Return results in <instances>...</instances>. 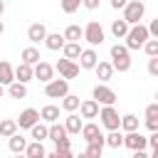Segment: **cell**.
<instances>
[{"label": "cell", "mask_w": 158, "mask_h": 158, "mask_svg": "<svg viewBox=\"0 0 158 158\" xmlns=\"http://www.w3.org/2000/svg\"><path fill=\"white\" fill-rule=\"evenodd\" d=\"M109 54H111V67H114V72H128L131 69V52L123 47V44H114L111 49H109Z\"/></svg>", "instance_id": "cell-1"}, {"label": "cell", "mask_w": 158, "mask_h": 158, "mask_svg": "<svg viewBox=\"0 0 158 158\" xmlns=\"http://www.w3.org/2000/svg\"><path fill=\"white\" fill-rule=\"evenodd\" d=\"M126 49L131 52V49H141L143 44H146V40H151L148 37V30H146V25H133V27H128V32H126Z\"/></svg>", "instance_id": "cell-2"}, {"label": "cell", "mask_w": 158, "mask_h": 158, "mask_svg": "<svg viewBox=\"0 0 158 158\" xmlns=\"http://www.w3.org/2000/svg\"><path fill=\"white\" fill-rule=\"evenodd\" d=\"M146 15V5L141 2V0H128L126 2V7H123V22L128 25V27H133V25H141V17Z\"/></svg>", "instance_id": "cell-3"}, {"label": "cell", "mask_w": 158, "mask_h": 158, "mask_svg": "<svg viewBox=\"0 0 158 158\" xmlns=\"http://www.w3.org/2000/svg\"><path fill=\"white\" fill-rule=\"evenodd\" d=\"M81 37L91 44V47H96V44H101L104 42V27L96 22V20H91V22H86V27H81Z\"/></svg>", "instance_id": "cell-4"}, {"label": "cell", "mask_w": 158, "mask_h": 158, "mask_svg": "<svg viewBox=\"0 0 158 158\" xmlns=\"http://www.w3.org/2000/svg\"><path fill=\"white\" fill-rule=\"evenodd\" d=\"M96 118H101V126H104L106 131H118L121 116H118V111H116L114 106H101V109H99V116H96Z\"/></svg>", "instance_id": "cell-5"}, {"label": "cell", "mask_w": 158, "mask_h": 158, "mask_svg": "<svg viewBox=\"0 0 158 158\" xmlns=\"http://www.w3.org/2000/svg\"><path fill=\"white\" fill-rule=\"evenodd\" d=\"M44 94L49 99H62V96L69 94V81L67 79H52V81L44 84Z\"/></svg>", "instance_id": "cell-6"}, {"label": "cell", "mask_w": 158, "mask_h": 158, "mask_svg": "<svg viewBox=\"0 0 158 158\" xmlns=\"http://www.w3.org/2000/svg\"><path fill=\"white\" fill-rule=\"evenodd\" d=\"M94 101L101 104V106H114L116 104V91L109 89L106 84H96L94 86Z\"/></svg>", "instance_id": "cell-7"}, {"label": "cell", "mask_w": 158, "mask_h": 158, "mask_svg": "<svg viewBox=\"0 0 158 158\" xmlns=\"http://www.w3.org/2000/svg\"><path fill=\"white\" fill-rule=\"evenodd\" d=\"M54 69L59 72V77L62 79H74V77H79V64L77 62H69V59H59L57 64H54Z\"/></svg>", "instance_id": "cell-8"}, {"label": "cell", "mask_w": 158, "mask_h": 158, "mask_svg": "<svg viewBox=\"0 0 158 158\" xmlns=\"http://www.w3.org/2000/svg\"><path fill=\"white\" fill-rule=\"evenodd\" d=\"M79 133L84 136L86 143H99V146H104V133H101V128H99L96 123H84Z\"/></svg>", "instance_id": "cell-9"}, {"label": "cell", "mask_w": 158, "mask_h": 158, "mask_svg": "<svg viewBox=\"0 0 158 158\" xmlns=\"http://www.w3.org/2000/svg\"><path fill=\"white\" fill-rule=\"evenodd\" d=\"M123 146L131 148V151H146V148H148L146 136H143L141 131H131V133H126V136H123Z\"/></svg>", "instance_id": "cell-10"}, {"label": "cell", "mask_w": 158, "mask_h": 158, "mask_svg": "<svg viewBox=\"0 0 158 158\" xmlns=\"http://www.w3.org/2000/svg\"><path fill=\"white\" fill-rule=\"evenodd\" d=\"M32 77H37L40 81H44V84H47V81H52V79H54V67H52V64H47L44 59H40V62L32 67Z\"/></svg>", "instance_id": "cell-11"}, {"label": "cell", "mask_w": 158, "mask_h": 158, "mask_svg": "<svg viewBox=\"0 0 158 158\" xmlns=\"http://www.w3.org/2000/svg\"><path fill=\"white\" fill-rule=\"evenodd\" d=\"M37 121H40V111L37 109H25V111H20V118L15 123H17V128H32Z\"/></svg>", "instance_id": "cell-12"}, {"label": "cell", "mask_w": 158, "mask_h": 158, "mask_svg": "<svg viewBox=\"0 0 158 158\" xmlns=\"http://www.w3.org/2000/svg\"><path fill=\"white\" fill-rule=\"evenodd\" d=\"M44 37H47V27H44L42 22H35V25H30V27H27V40H30L32 44L44 42Z\"/></svg>", "instance_id": "cell-13"}, {"label": "cell", "mask_w": 158, "mask_h": 158, "mask_svg": "<svg viewBox=\"0 0 158 158\" xmlns=\"http://www.w3.org/2000/svg\"><path fill=\"white\" fill-rule=\"evenodd\" d=\"M96 62H99V54L91 47L89 49H81V54H79V69H94Z\"/></svg>", "instance_id": "cell-14"}, {"label": "cell", "mask_w": 158, "mask_h": 158, "mask_svg": "<svg viewBox=\"0 0 158 158\" xmlns=\"http://www.w3.org/2000/svg\"><path fill=\"white\" fill-rule=\"evenodd\" d=\"M79 114H81V118H96L99 116V104L94 99H86V101L79 104Z\"/></svg>", "instance_id": "cell-15"}, {"label": "cell", "mask_w": 158, "mask_h": 158, "mask_svg": "<svg viewBox=\"0 0 158 158\" xmlns=\"http://www.w3.org/2000/svg\"><path fill=\"white\" fill-rule=\"evenodd\" d=\"M40 118L49 126V123H57V118H59V106H54V104H47V106H42V111H40Z\"/></svg>", "instance_id": "cell-16"}, {"label": "cell", "mask_w": 158, "mask_h": 158, "mask_svg": "<svg viewBox=\"0 0 158 158\" xmlns=\"http://www.w3.org/2000/svg\"><path fill=\"white\" fill-rule=\"evenodd\" d=\"M12 81H15V69H12L10 62L2 59V62H0V84H2V86H10Z\"/></svg>", "instance_id": "cell-17"}, {"label": "cell", "mask_w": 158, "mask_h": 158, "mask_svg": "<svg viewBox=\"0 0 158 158\" xmlns=\"http://www.w3.org/2000/svg\"><path fill=\"white\" fill-rule=\"evenodd\" d=\"M64 131L67 133H79L81 131V126H84V121H81V116H77V114H69L67 118H64Z\"/></svg>", "instance_id": "cell-18"}, {"label": "cell", "mask_w": 158, "mask_h": 158, "mask_svg": "<svg viewBox=\"0 0 158 158\" xmlns=\"http://www.w3.org/2000/svg\"><path fill=\"white\" fill-rule=\"evenodd\" d=\"M44 47L52 49V52H57V49L64 47V37H62L59 32H47V37H44Z\"/></svg>", "instance_id": "cell-19"}, {"label": "cell", "mask_w": 158, "mask_h": 158, "mask_svg": "<svg viewBox=\"0 0 158 158\" xmlns=\"http://www.w3.org/2000/svg\"><path fill=\"white\" fill-rule=\"evenodd\" d=\"M20 59H22V64H30V67H35L42 57H40V49H35V47H25L22 52H20Z\"/></svg>", "instance_id": "cell-20"}, {"label": "cell", "mask_w": 158, "mask_h": 158, "mask_svg": "<svg viewBox=\"0 0 158 158\" xmlns=\"http://www.w3.org/2000/svg\"><path fill=\"white\" fill-rule=\"evenodd\" d=\"M7 146H10V151H12L15 156H17V153H25V148H27V138L20 136V133H15V136L7 138Z\"/></svg>", "instance_id": "cell-21"}, {"label": "cell", "mask_w": 158, "mask_h": 158, "mask_svg": "<svg viewBox=\"0 0 158 158\" xmlns=\"http://www.w3.org/2000/svg\"><path fill=\"white\" fill-rule=\"evenodd\" d=\"M94 72H96V77H99L101 81H109V79L114 77V67H111V62H96Z\"/></svg>", "instance_id": "cell-22"}, {"label": "cell", "mask_w": 158, "mask_h": 158, "mask_svg": "<svg viewBox=\"0 0 158 158\" xmlns=\"http://www.w3.org/2000/svg\"><path fill=\"white\" fill-rule=\"evenodd\" d=\"M30 79H32V67L20 62V64L15 67V81H20V84H27Z\"/></svg>", "instance_id": "cell-23"}, {"label": "cell", "mask_w": 158, "mask_h": 158, "mask_svg": "<svg viewBox=\"0 0 158 158\" xmlns=\"http://www.w3.org/2000/svg\"><path fill=\"white\" fill-rule=\"evenodd\" d=\"M62 52H64V59L74 62V59H79V54H81V47H79V42H64Z\"/></svg>", "instance_id": "cell-24"}, {"label": "cell", "mask_w": 158, "mask_h": 158, "mask_svg": "<svg viewBox=\"0 0 158 158\" xmlns=\"http://www.w3.org/2000/svg\"><path fill=\"white\" fill-rule=\"evenodd\" d=\"M104 146H109V148H121V146H123V133H121V131H109V133L104 136Z\"/></svg>", "instance_id": "cell-25"}, {"label": "cell", "mask_w": 158, "mask_h": 158, "mask_svg": "<svg viewBox=\"0 0 158 158\" xmlns=\"http://www.w3.org/2000/svg\"><path fill=\"white\" fill-rule=\"evenodd\" d=\"M25 156H27V158H44V156H47V151H44V146H42L40 141H32V143H27Z\"/></svg>", "instance_id": "cell-26"}, {"label": "cell", "mask_w": 158, "mask_h": 158, "mask_svg": "<svg viewBox=\"0 0 158 158\" xmlns=\"http://www.w3.org/2000/svg\"><path fill=\"white\" fill-rule=\"evenodd\" d=\"M15 133H17L15 118H2V121H0V136H2V138H10V136H15Z\"/></svg>", "instance_id": "cell-27"}, {"label": "cell", "mask_w": 158, "mask_h": 158, "mask_svg": "<svg viewBox=\"0 0 158 158\" xmlns=\"http://www.w3.org/2000/svg\"><path fill=\"white\" fill-rule=\"evenodd\" d=\"M79 104H81V101H79L77 94H67V96H62V109L69 111V114H74V111L79 109Z\"/></svg>", "instance_id": "cell-28"}, {"label": "cell", "mask_w": 158, "mask_h": 158, "mask_svg": "<svg viewBox=\"0 0 158 158\" xmlns=\"http://www.w3.org/2000/svg\"><path fill=\"white\" fill-rule=\"evenodd\" d=\"M118 128H123L126 133H131V131H138V118H136L133 114H126V116H121V123H118Z\"/></svg>", "instance_id": "cell-29"}, {"label": "cell", "mask_w": 158, "mask_h": 158, "mask_svg": "<svg viewBox=\"0 0 158 158\" xmlns=\"http://www.w3.org/2000/svg\"><path fill=\"white\" fill-rule=\"evenodd\" d=\"M30 133H32V138H35V141H40V143H42V141L47 138V133H49V126H47V123H40V121H37V123H35V126L30 128Z\"/></svg>", "instance_id": "cell-30"}, {"label": "cell", "mask_w": 158, "mask_h": 158, "mask_svg": "<svg viewBox=\"0 0 158 158\" xmlns=\"http://www.w3.org/2000/svg\"><path fill=\"white\" fill-rule=\"evenodd\" d=\"M62 37H64V42H79L81 40V27L79 25H69Z\"/></svg>", "instance_id": "cell-31"}, {"label": "cell", "mask_w": 158, "mask_h": 158, "mask_svg": "<svg viewBox=\"0 0 158 158\" xmlns=\"http://www.w3.org/2000/svg\"><path fill=\"white\" fill-rule=\"evenodd\" d=\"M7 94H10L12 99H25V96H27V86L20 84V81H12V84L7 86Z\"/></svg>", "instance_id": "cell-32"}, {"label": "cell", "mask_w": 158, "mask_h": 158, "mask_svg": "<svg viewBox=\"0 0 158 158\" xmlns=\"http://www.w3.org/2000/svg\"><path fill=\"white\" fill-rule=\"evenodd\" d=\"M67 136H69V133L64 131V126H62V123H49V133H47V138H52V141L57 143L59 138H67Z\"/></svg>", "instance_id": "cell-33"}, {"label": "cell", "mask_w": 158, "mask_h": 158, "mask_svg": "<svg viewBox=\"0 0 158 158\" xmlns=\"http://www.w3.org/2000/svg\"><path fill=\"white\" fill-rule=\"evenodd\" d=\"M126 32H128V25H126L123 20H114V22H111V35H114L116 40L126 37Z\"/></svg>", "instance_id": "cell-34"}, {"label": "cell", "mask_w": 158, "mask_h": 158, "mask_svg": "<svg viewBox=\"0 0 158 158\" xmlns=\"http://www.w3.org/2000/svg\"><path fill=\"white\" fill-rule=\"evenodd\" d=\"M84 153H86L89 158H101V153H104V146H99V143H89Z\"/></svg>", "instance_id": "cell-35"}, {"label": "cell", "mask_w": 158, "mask_h": 158, "mask_svg": "<svg viewBox=\"0 0 158 158\" xmlns=\"http://www.w3.org/2000/svg\"><path fill=\"white\" fill-rule=\"evenodd\" d=\"M79 5H81V0H62V10H64L67 15L77 12V10H79Z\"/></svg>", "instance_id": "cell-36"}, {"label": "cell", "mask_w": 158, "mask_h": 158, "mask_svg": "<svg viewBox=\"0 0 158 158\" xmlns=\"http://www.w3.org/2000/svg\"><path fill=\"white\" fill-rule=\"evenodd\" d=\"M143 49H146L148 57H158V40H146Z\"/></svg>", "instance_id": "cell-37"}, {"label": "cell", "mask_w": 158, "mask_h": 158, "mask_svg": "<svg viewBox=\"0 0 158 158\" xmlns=\"http://www.w3.org/2000/svg\"><path fill=\"white\" fill-rule=\"evenodd\" d=\"M146 121H158V104L146 106Z\"/></svg>", "instance_id": "cell-38"}, {"label": "cell", "mask_w": 158, "mask_h": 158, "mask_svg": "<svg viewBox=\"0 0 158 158\" xmlns=\"http://www.w3.org/2000/svg\"><path fill=\"white\" fill-rule=\"evenodd\" d=\"M44 158H74V153H72V151H52V153H47Z\"/></svg>", "instance_id": "cell-39"}, {"label": "cell", "mask_w": 158, "mask_h": 158, "mask_svg": "<svg viewBox=\"0 0 158 158\" xmlns=\"http://www.w3.org/2000/svg\"><path fill=\"white\" fill-rule=\"evenodd\" d=\"M148 74L158 77V57H151V59H148Z\"/></svg>", "instance_id": "cell-40"}, {"label": "cell", "mask_w": 158, "mask_h": 158, "mask_svg": "<svg viewBox=\"0 0 158 158\" xmlns=\"http://www.w3.org/2000/svg\"><path fill=\"white\" fill-rule=\"evenodd\" d=\"M54 146H57V151H72V141L69 138H59Z\"/></svg>", "instance_id": "cell-41"}, {"label": "cell", "mask_w": 158, "mask_h": 158, "mask_svg": "<svg viewBox=\"0 0 158 158\" xmlns=\"http://www.w3.org/2000/svg\"><path fill=\"white\" fill-rule=\"evenodd\" d=\"M99 2H101V0H81V5H84L86 10H96V7H99Z\"/></svg>", "instance_id": "cell-42"}, {"label": "cell", "mask_w": 158, "mask_h": 158, "mask_svg": "<svg viewBox=\"0 0 158 158\" xmlns=\"http://www.w3.org/2000/svg\"><path fill=\"white\" fill-rule=\"evenodd\" d=\"M126 2H128V0H111V7H114V10H123Z\"/></svg>", "instance_id": "cell-43"}, {"label": "cell", "mask_w": 158, "mask_h": 158, "mask_svg": "<svg viewBox=\"0 0 158 158\" xmlns=\"http://www.w3.org/2000/svg\"><path fill=\"white\" fill-rule=\"evenodd\" d=\"M146 126L151 128V133H153V131H158V121H146Z\"/></svg>", "instance_id": "cell-44"}, {"label": "cell", "mask_w": 158, "mask_h": 158, "mask_svg": "<svg viewBox=\"0 0 158 158\" xmlns=\"http://www.w3.org/2000/svg\"><path fill=\"white\" fill-rule=\"evenodd\" d=\"M131 158H148V153H146V151H133Z\"/></svg>", "instance_id": "cell-45"}, {"label": "cell", "mask_w": 158, "mask_h": 158, "mask_svg": "<svg viewBox=\"0 0 158 158\" xmlns=\"http://www.w3.org/2000/svg\"><path fill=\"white\" fill-rule=\"evenodd\" d=\"M5 7H7V2H5V0H0V17H2V12H5Z\"/></svg>", "instance_id": "cell-46"}, {"label": "cell", "mask_w": 158, "mask_h": 158, "mask_svg": "<svg viewBox=\"0 0 158 158\" xmlns=\"http://www.w3.org/2000/svg\"><path fill=\"white\" fill-rule=\"evenodd\" d=\"M2 94H5V86H2V84H0V99H2Z\"/></svg>", "instance_id": "cell-47"}, {"label": "cell", "mask_w": 158, "mask_h": 158, "mask_svg": "<svg viewBox=\"0 0 158 158\" xmlns=\"http://www.w3.org/2000/svg\"><path fill=\"white\" fill-rule=\"evenodd\" d=\"M74 158H89V156H86V153H79V156H74Z\"/></svg>", "instance_id": "cell-48"}, {"label": "cell", "mask_w": 158, "mask_h": 158, "mask_svg": "<svg viewBox=\"0 0 158 158\" xmlns=\"http://www.w3.org/2000/svg\"><path fill=\"white\" fill-rule=\"evenodd\" d=\"M2 32H5V25H2V22H0V35H2Z\"/></svg>", "instance_id": "cell-49"}, {"label": "cell", "mask_w": 158, "mask_h": 158, "mask_svg": "<svg viewBox=\"0 0 158 158\" xmlns=\"http://www.w3.org/2000/svg\"><path fill=\"white\" fill-rule=\"evenodd\" d=\"M15 158H27V156H22V153H17V156H15Z\"/></svg>", "instance_id": "cell-50"}]
</instances>
